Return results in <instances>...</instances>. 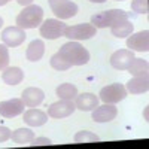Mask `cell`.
Here are the masks:
<instances>
[{
  "label": "cell",
  "instance_id": "cell-1",
  "mask_svg": "<svg viewBox=\"0 0 149 149\" xmlns=\"http://www.w3.org/2000/svg\"><path fill=\"white\" fill-rule=\"evenodd\" d=\"M57 54L63 60H66L70 66H84L90 61L88 49L84 48L76 40H70V42L64 43Z\"/></svg>",
  "mask_w": 149,
  "mask_h": 149
},
{
  "label": "cell",
  "instance_id": "cell-2",
  "mask_svg": "<svg viewBox=\"0 0 149 149\" xmlns=\"http://www.w3.org/2000/svg\"><path fill=\"white\" fill-rule=\"evenodd\" d=\"M43 21V9L37 5H29L17 15V26L21 29H36Z\"/></svg>",
  "mask_w": 149,
  "mask_h": 149
},
{
  "label": "cell",
  "instance_id": "cell-3",
  "mask_svg": "<svg viewBox=\"0 0 149 149\" xmlns=\"http://www.w3.org/2000/svg\"><path fill=\"white\" fill-rule=\"evenodd\" d=\"M130 14L122 9H110V10H104L100 14H95L91 17V24L95 29H106V27H112L113 24L122 21V19H128Z\"/></svg>",
  "mask_w": 149,
  "mask_h": 149
},
{
  "label": "cell",
  "instance_id": "cell-4",
  "mask_svg": "<svg viewBox=\"0 0 149 149\" xmlns=\"http://www.w3.org/2000/svg\"><path fill=\"white\" fill-rule=\"evenodd\" d=\"M97 33V29L93 24H76V26H67L64 30V37L70 40H88L91 37H94Z\"/></svg>",
  "mask_w": 149,
  "mask_h": 149
},
{
  "label": "cell",
  "instance_id": "cell-5",
  "mask_svg": "<svg viewBox=\"0 0 149 149\" xmlns=\"http://www.w3.org/2000/svg\"><path fill=\"white\" fill-rule=\"evenodd\" d=\"M66 24L61 19H55V18H48L45 21H42L40 24V36L43 39H49L54 40L58 39V37L64 36V30H66Z\"/></svg>",
  "mask_w": 149,
  "mask_h": 149
},
{
  "label": "cell",
  "instance_id": "cell-6",
  "mask_svg": "<svg viewBox=\"0 0 149 149\" xmlns=\"http://www.w3.org/2000/svg\"><path fill=\"white\" fill-rule=\"evenodd\" d=\"M127 90L122 84H110L104 88H102L98 98L103 103H109V104H116L119 102H122L124 98L127 97Z\"/></svg>",
  "mask_w": 149,
  "mask_h": 149
},
{
  "label": "cell",
  "instance_id": "cell-7",
  "mask_svg": "<svg viewBox=\"0 0 149 149\" xmlns=\"http://www.w3.org/2000/svg\"><path fill=\"white\" fill-rule=\"evenodd\" d=\"M51 10L58 19H69L78 14V5L73 3L72 0H48Z\"/></svg>",
  "mask_w": 149,
  "mask_h": 149
},
{
  "label": "cell",
  "instance_id": "cell-8",
  "mask_svg": "<svg viewBox=\"0 0 149 149\" xmlns=\"http://www.w3.org/2000/svg\"><path fill=\"white\" fill-rule=\"evenodd\" d=\"M26 30L18 27V26H9L6 27L3 31H2V40L6 46L9 48H15V46H19L21 43H24L26 40Z\"/></svg>",
  "mask_w": 149,
  "mask_h": 149
},
{
  "label": "cell",
  "instance_id": "cell-9",
  "mask_svg": "<svg viewBox=\"0 0 149 149\" xmlns=\"http://www.w3.org/2000/svg\"><path fill=\"white\" fill-rule=\"evenodd\" d=\"M127 48L136 52H148L149 51V31L142 30L139 33H131L127 39Z\"/></svg>",
  "mask_w": 149,
  "mask_h": 149
},
{
  "label": "cell",
  "instance_id": "cell-10",
  "mask_svg": "<svg viewBox=\"0 0 149 149\" xmlns=\"http://www.w3.org/2000/svg\"><path fill=\"white\" fill-rule=\"evenodd\" d=\"M76 110V106H74L73 100H60L52 103L48 109V116L51 118H55V119H60V118H66V116H70L73 112Z\"/></svg>",
  "mask_w": 149,
  "mask_h": 149
},
{
  "label": "cell",
  "instance_id": "cell-11",
  "mask_svg": "<svg viewBox=\"0 0 149 149\" xmlns=\"http://www.w3.org/2000/svg\"><path fill=\"white\" fill-rule=\"evenodd\" d=\"M24 104L22 98H10L6 102H0V116L3 118H15L24 113Z\"/></svg>",
  "mask_w": 149,
  "mask_h": 149
},
{
  "label": "cell",
  "instance_id": "cell-12",
  "mask_svg": "<svg viewBox=\"0 0 149 149\" xmlns=\"http://www.w3.org/2000/svg\"><path fill=\"white\" fill-rule=\"evenodd\" d=\"M134 58V52L130 49H118L110 55V64L116 70H127Z\"/></svg>",
  "mask_w": 149,
  "mask_h": 149
},
{
  "label": "cell",
  "instance_id": "cell-13",
  "mask_svg": "<svg viewBox=\"0 0 149 149\" xmlns=\"http://www.w3.org/2000/svg\"><path fill=\"white\" fill-rule=\"evenodd\" d=\"M91 112H93V121H95V122H110L118 115V109L113 104H109V103L97 106Z\"/></svg>",
  "mask_w": 149,
  "mask_h": 149
},
{
  "label": "cell",
  "instance_id": "cell-14",
  "mask_svg": "<svg viewBox=\"0 0 149 149\" xmlns=\"http://www.w3.org/2000/svg\"><path fill=\"white\" fill-rule=\"evenodd\" d=\"M76 109L82 110V112H91L93 109H95L100 103V98H98L95 94L93 93H82V94H78L73 100Z\"/></svg>",
  "mask_w": 149,
  "mask_h": 149
},
{
  "label": "cell",
  "instance_id": "cell-15",
  "mask_svg": "<svg viewBox=\"0 0 149 149\" xmlns=\"http://www.w3.org/2000/svg\"><path fill=\"white\" fill-rule=\"evenodd\" d=\"M21 98L24 104L27 107H37L45 98V94L40 88H34V86H30V88H26L21 94Z\"/></svg>",
  "mask_w": 149,
  "mask_h": 149
},
{
  "label": "cell",
  "instance_id": "cell-16",
  "mask_svg": "<svg viewBox=\"0 0 149 149\" xmlns=\"http://www.w3.org/2000/svg\"><path fill=\"white\" fill-rule=\"evenodd\" d=\"M24 122L30 127H40L48 121V113L40 109H34L30 107L29 110L24 112V116H22Z\"/></svg>",
  "mask_w": 149,
  "mask_h": 149
},
{
  "label": "cell",
  "instance_id": "cell-17",
  "mask_svg": "<svg viewBox=\"0 0 149 149\" xmlns=\"http://www.w3.org/2000/svg\"><path fill=\"white\" fill-rule=\"evenodd\" d=\"M127 93L131 94H145L149 90V79L148 76H133L127 85H125Z\"/></svg>",
  "mask_w": 149,
  "mask_h": 149
},
{
  "label": "cell",
  "instance_id": "cell-18",
  "mask_svg": "<svg viewBox=\"0 0 149 149\" xmlns=\"http://www.w3.org/2000/svg\"><path fill=\"white\" fill-rule=\"evenodd\" d=\"M43 52H45V43L42 39H34L33 42H30L29 48H27V52H26V57L29 61H39L42 57H43Z\"/></svg>",
  "mask_w": 149,
  "mask_h": 149
},
{
  "label": "cell",
  "instance_id": "cell-19",
  "mask_svg": "<svg viewBox=\"0 0 149 149\" xmlns=\"http://www.w3.org/2000/svg\"><path fill=\"white\" fill-rule=\"evenodd\" d=\"M2 79L5 84L8 85H18L21 84V81L24 79V72L19 69V67H15V66H12V67H6L2 73Z\"/></svg>",
  "mask_w": 149,
  "mask_h": 149
},
{
  "label": "cell",
  "instance_id": "cell-20",
  "mask_svg": "<svg viewBox=\"0 0 149 149\" xmlns=\"http://www.w3.org/2000/svg\"><path fill=\"white\" fill-rule=\"evenodd\" d=\"M110 31H112V34H113L115 37H119V39H122V37H128L134 31V24L130 19H122V21L113 24V26L110 27Z\"/></svg>",
  "mask_w": 149,
  "mask_h": 149
},
{
  "label": "cell",
  "instance_id": "cell-21",
  "mask_svg": "<svg viewBox=\"0 0 149 149\" xmlns=\"http://www.w3.org/2000/svg\"><path fill=\"white\" fill-rule=\"evenodd\" d=\"M127 70L133 76H148L149 74V63H148V60H143V58H134Z\"/></svg>",
  "mask_w": 149,
  "mask_h": 149
},
{
  "label": "cell",
  "instance_id": "cell-22",
  "mask_svg": "<svg viewBox=\"0 0 149 149\" xmlns=\"http://www.w3.org/2000/svg\"><path fill=\"white\" fill-rule=\"evenodd\" d=\"M10 139L18 145H30L31 140L34 139V133L30 128H18L15 131H12Z\"/></svg>",
  "mask_w": 149,
  "mask_h": 149
},
{
  "label": "cell",
  "instance_id": "cell-23",
  "mask_svg": "<svg viewBox=\"0 0 149 149\" xmlns=\"http://www.w3.org/2000/svg\"><path fill=\"white\" fill-rule=\"evenodd\" d=\"M55 93L61 100H74V97L78 95V88L73 84H61L57 86Z\"/></svg>",
  "mask_w": 149,
  "mask_h": 149
},
{
  "label": "cell",
  "instance_id": "cell-24",
  "mask_svg": "<svg viewBox=\"0 0 149 149\" xmlns=\"http://www.w3.org/2000/svg\"><path fill=\"white\" fill-rule=\"evenodd\" d=\"M74 143H88V142H98L100 137L97 134L91 133V131H86V130H82V131H78L74 134Z\"/></svg>",
  "mask_w": 149,
  "mask_h": 149
},
{
  "label": "cell",
  "instance_id": "cell-25",
  "mask_svg": "<svg viewBox=\"0 0 149 149\" xmlns=\"http://www.w3.org/2000/svg\"><path fill=\"white\" fill-rule=\"evenodd\" d=\"M51 66L55 69V70H60V72H63V70H69L72 66L67 63L66 60H63L58 54H55V55H52V58H51Z\"/></svg>",
  "mask_w": 149,
  "mask_h": 149
},
{
  "label": "cell",
  "instance_id": "cell-26",
  "mask_svg": "<svg viewBox=\"0 0 149 149\" xmlns=\"http://www.w3.org/2000/svg\"><path fill=\"white\" fill-rule=\"evenodd\" d=\"M131 9L137 14H148L149 10V0H133L131 2Z\"/></svg>",
  "mask_w": 149,
  "mask_h": 149
},
{
  "label": "cell",
  "instance_id": "cell-27",
  "mask_svg": "<svg viewBox=\"0 0 149 149\" xmlns=\"http://www.w3.org/2000/svg\"><path fill=\"white\" fill-rule=\"evenodd\" d=\"M9 64V51L5 43H0V70H5Z\"/></svg>",
  "mask_w": 149,
  "mask_h": 149
},
{
  "label": "cell",
  "instance_id": "cell-28",
  "mask_svg": "<svg viewBox=\"0 0 149 149\" xmlns=\"http://www.w3.org/2000/svg\"><path fill=\"white\" fill-rule=\"evenodd\" d=\"M10 134H12V131H10L8 127L0 125V143L9 140V139H10Z\"/></svg>",
  "mask_w": 149,
  "mask_h": 149
},
{
  "label": "cell",
  "instance_id": "cell-29",
  "mask_svg": "<svg viewBox=\"0 0 149 149\" xmlns=\"http://www.w3.org/2000/svg\"><path fill=\"white\" fill-rule=\"evenodd\" d=\"M52 142L49 140L48 137H34L33 140H31V146H43V145H51Z\"/></svg>",
  "mask_w": 149,
  "mask_h": 149
},
{
  "label": "cell",
  "instance_id": "cell-30",
  "mask_svg": "<svg viewBox=\"0 0 149 149\" xmlns=\"http://www.w3.org/2000/svg\"><path fill=\"white\" fill-rule=\"evenodd\" d=\"M18 2V5H21V6H29V5H33V0H17Z\"/></svg>",
  "mask_w": 149,
  "mask_h": 149
},
{
  "label": "cell",
  "instance_id": "cell-31",
  "mask_svg": "<svg viewBox=\"0 0 149 149\" xmlns=\"http://www.w3.org/2000/svg\"><path fill=\"white\" fill-rule=\"evenodd\" d=\"M90 2H91V3H104L106 0H90Z\"/></svg>",
  "mask_w": 149,
  "mask_h": 149
},
{
  "label": "cell",
  "instance_id": "cell-32",
  "mask_svg": "<svg viewBox=\"0 0 149 149\" xmlns=\"http://www.w3.org/2000/svg\"><path fill=\"white\" fill-rule=\"evenodd\" d=\"M8 2H6V0H0V6H5Z\"/></svg>",
  "mask_w": 149,
  "mask_h": 149
},
{
  "label": "cell",
  "instance_id": "cell-33",
  "mask_svg": "<svg viewBox=\"0 0 149 149\" xmlns=\"http://www.w3.org/2000/svg\"><path fill=\"white\" fill-rule=\"evenodd\" d=\"M2 26H3V18L0 17V29H2Z\"/></svg>",
  "mask_w": 149,
  "mask_h": 149
},
{
  "label": "cell",
  "instance_id": "cell-34",
  "mask_svg": "<svg viewBox=\"0 0 149 149\" xmlns=\"http://www.w3.org/2000/svg\"><path fill=\"white\" fill-rule=\"evenodd\" d=\"M116 2H122V0H116Z\"/></svg>",
  "mask_w": 149,
  "mask_h": 149
},
{
  "label": "cell",
  "instance_id": "cell-35",
  "mask_svg": "<svg viewBox=\"0 0 149 149\" xmlns=\"http://www.w3.org/2000/svg\"><path fill=\"white\" fill-rule=\"evenodd\" d=\"M6 2H10V0H6Z\"/></svg>",
  "mask_w": 149,
  "mask_h": 149
}]
</instances>
